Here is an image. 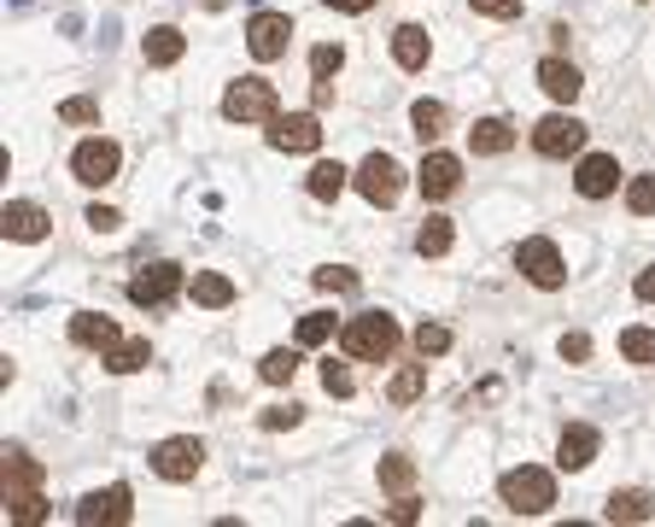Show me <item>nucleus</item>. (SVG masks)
I'll return each mask as SVG.
<instances>
[{
  "label": "nucleus",
  "instance_id": "42",
  "mask_svg": "<svg viewBox=\"0 0 655 527\" xmlns=\"http://www.w3.org/2000/svg\"><path fill=\"white\" fill-rule=\"evenodd\" d=\"M386 521H398V527H409V521H422V504L416 498H398L393 510H386Z\"/></svg>",
  "mask_w": 655,
  "mask_h": 527
},
{
  "label": "nucleus",
  "instance_id": "17",
  "mask_svg": "<svg viewBox=\"0 0 655 527\" xmlns=\"http://www.w3.org/2000/svg\"><path fill=\"white\" fill-rule=\"evenodd\" d=\"M597 445H603V434L591 428V422H573V428H562L557 463H562V469H585V463L597 457Z\"/></svg>",
  "mask_w": 655,
  "mask_h": 527
},
{
  "label": "nucleus",
  "instance_id": "11",
  "mask_svg": "<svg viewBox=\"0 0 655 527\" xmlns=\"http://www.w3.org/2000/svg\"><path fill=\"white\" fill-rule=\"evenodd\" d=\"M532 147H539L544 158H568V153L585 147V124H580V117H568V112H557V117H544V124L532 130Z\"/></svg>",
  "mask_w": 655,
  "mask_h": 527
},
{
  "label": "nucleus",
  "instance_id": "5",
  "mask_svg": "<svg viewBox=\"0 0 655 527\" xmlns=\"http://www.w3.org/2000/svg\"><path fill=\"white\" fill-rule=\"evenodd\" d=\"M516 264H521V276L532 281V288H562V281H568V264H562V252L557 247H550V240H539V235H532V240H521V247H516Z\"/></svg>",
  "mask_w": 655,
  "mask_h": 527
},
{
  "label": "nucleus",
  "instance_id": "45",
  "mask_svg": "<svg viewBox=\"0 0 655 527\" xmlns=\"http://www.w3.org/2000/svg\"><path fill=\"white\" fill-rule=\"evenodd\" d=\"M562 358L585 363V358H591V340H585V334H562Z\"/></svg>",
  "mask_w": 655,
  "mask_h": 527
},
{
  "label": "nucleus",
  "instance_id": "21",
  "mask_svg": "<svg viewBox=\"0 0 655 527\" xmlns=\"http://www.w3.org/2000/svg\"><path fill=\"white\" fill-rule=\"evenodd\" d=\"M649 516H655V498L638 493V486H626V493H614L603 504V521H649Z\"/></svg>",
  "mask_w": 655,
  "mask_h": 527
},
{
  "label": "nucleus",
  "instance_id": "6",
  "mask_svg": "<svg viewBox=\"0 0 655 527\" xmlns=\"http://www.w3.org/2000/svg\"><path fill=\"white\" fill-rule=\"evenodd\" d=\"M270 147L275 153H316L322 147V124H316V112H275L270 117Z\"/></svg>",
  "mask_w": 655,
  "mask_h": 527
},
{
  "label": "nucleus",
  "instance_id": "12",
  "mask_svg": "<svg viewBox=\"0 0 655 527\" xmlns=\"http://www.w3.org/2000/svg\"><path fill=\"white\" fill-rule=\"evenodd\" d=\"M199 463H205V445L199 440H164L158 452H153V469L164 480H194Z\"/></svg>",
  "mask_w": 655,
  "mask_h": 527
},
{
  "label": "nucleus",
  "instance_id": "20",
  "mask_svg": "<svg viewBox=\"0 0 655 527\" xmlns=\"http://www.w3.org/2000/svg\"><path fill=\"white\" fill-rule=\"evenodd\" d=\"M141 53H147V65H176L181 53H188V35L170 30V24H158L147 30V42H141Z\"/></svg>",
  "mask_w": 655,
  "mask_h": 527
},
{
  "label": "nucleus",
  "instance_id": "37",
  "mask_svg": "<svg viewBox=\"0 0 655 527\" xmlns=\"http://www.w3.org/2000/svg\"><path fill=\"white\" fill-rule=\"evenodd\" d=\"M311 281H316L322 293H352V288H357V276H352V270H340V264H322V270H316Z\"/></svg>",
  "mask_w": 655,
  "mask_h": 527
},
{
  "label": "nucleus",
  "instance_id": "35",
  "mask_svg": "<svg viewBox=\"0 0 655 527\" xmlns=\"http://www.w3.org/2000/svg\"><path fill=\"white\" fill-rule=\"evenodd\" d=\"M322 340H334V317H328V311L299 317V347H322Z\"/></svg>",
  "mask_w": 655,
  "mask_h": 527
},
{
  "label": "nucleus",
  "instance_id": "36",
  "mask_svg": "<svg viewBox=\"0 0 655 527\" xmlns=\"http://www.w3.org/2000/svg\"><path fill=\"white\" fill-rule=\"evenodd\" d=\"M416 352H422V358L450 352V329H445V322H422V329H416Z\"/></svg>",
  "mask_w": 655,
  "mask_h": 527
},
{
  "label": "nucleus",
  "instance_id": "33",
  "mask_svg": "<svg viewBox=\"0 0 655 527\" xmlns=\"http://www.w3.org/2000/svg\"><path fill=\"white\" fill-rule=\"evenodd\" d=\"M626 211L632 217H655V176H632L626 182Z\"/></svg>",
  "mask_w": 655,
  "mask_h": 527
},
{
  "label": "nucleus",
  "instance_id": "25",
  "mask_svg": "<svg viewBox=\"0 0 655 527\" xmlns=\"http://www.w3.org/2000/svg\"><path fill=\"white\" fill-rule=\"evenodd\" d=\"M450 240H457L450 217H427L422 229H416V252H422V258H445V252H450Z\"/></svg>",
  "mask_w": 655,
  "mask_h": 527
},
{
  "label": "nucleus",
  "instance_id": "2",
  "mask_svg": "<svg viewBox=\"0 0 655 527\" xmlns=\"http://www.w3.org/2000/svg\"><path fill=\"white\" fill-rule=\"evenodd\" d=\"M498 493L516 516H544L550 504H557V480H550V469H539V463H521V469L503 475Z\"/></svg>",
  "mask_w": 655,
  "mask_h": 527
},
{
  "label": "nucleus",
  "instance_id": "43",
  "mask_svg": "<svg viewBox=\"0 0 655 527\" xmlns=\"http://www.w3.org/2000/svg\"><path fill=\"white\" fill-rule=\"evenodd\" d=\"M475 12H486V18H516L521 0H475Z\"/></svg>",
  "mask_w": 655,
  "mask_h": 527
},
{
  "label": "nucleus",
  "instance_id": "15",
  "mask_svg": "<svg viewBox=\"0 0 655 527\" xmlns=\"http://www.w3.org/2000/svg\"><path fill=\"white\" fill-rule=\"evenodd\" d=\"M48 211L30 206V199H7V211H0V229H7V240H41L48 235Z\"/></svg>",
  "mask_w": 655,
  "mask_h": 527
},
{
  "label": "nucleus",
  "instance_id": "19",
  "mask_svg": "<svg viewBox=\"0 0 655 527\" xmlns=\"http://www.w3.org/2000/svg\"><path fill=\"white\" fill-rule=\"evenodd\" d=\"M468 147H475V153H486V158H498V153H509V147H516V130H509L503 117H480V124L468 130Z\"/></svg>",
  "mask_w": 655,
  "mask_h": 527
},
{
  "label": "nucleus",
  "instance_id": "7",
  "mask_svg": "<svg viewBox=\"0 0 655 527\" xmlns=\"http://www.w3.org/2000/svg\"><path fill=\"white\" fill-rule=\"evenodd\" d=\"M287 42H293V18H287V12H258L252 24H246V48H252L258 65L281 59V53H287Z\"/></svg>",
  "mask_w": 655,
  "mask_h": 527
},
{
  "label": "nucleus",
  "instance_id": "18",
  "mask_svg": "<svg viewBox=\"0 0 655 527\" xmlns=\"http://www.w3.org/2000/svg\"><path fill=\"white\" fill-rule=\"evenodd\" d=\"M539 89H544L550 100H562V106H568V100H580V89H585V76H580V71H573V65H568V59H544V65H539Z\"/></svg>",
  "mask_w": 655,
  "mask_h": 527
},
{
  "label": "nucleus",
  "instance_id": "44",
  "mask_svg": "<svg viewBox=\"0 0 655 527\" xmlns=\"http://www.w3.org/2000/svg\"><path fill=\"white\" fill-rule=\"evenodd\" d=\"M117 223H123V217H117L112 206H94V211H89V229H100V235H112Z\"/></svg>",
  "mask_w": 655,
  "mask_h": 527
},
{
  "label": "nucleus",
  "instance_id": "4",
  "mask_svg": "<svg viewBox=\"0 0 655 527\" xmlns=\"http://www.w3.org/2000/svg\"><path fill=\"white\" fill-rule=\"evenodd\" d=\"M222 117L229 124H270L275 117V89L263 76H240V83L222 94Z\"/></svg>",
  "mask_w": 655,
  "mask_h": 527
},
{
  "label": "nucleus",
  "instance_id": "13",
  "mask_svg": "<svg viewBox=\"0 0 655 527\" xmlns=\"http://www.w3.org/2000/svg\"><path fill=\"white\" fill-rule=\"evenodd\" d=\"M416 188L427 199H450L462 188V158H450V153H427L422 158V170H416Z\"/></svg>",
  "mask_w": 655,
  "mask_h": 527
},
{
  "label": "nucleus",
  "instance_id": "28",
  "mask_svg": "<svg viewBox=\"0 0 655 527\" xmlns=\"http://www.w3.org/2000/svg\"><path fill=\"white\" fill-rule=\"evenodd\" d=\"M147 340H117V347L106 352V370L112 375H135V370H147Z\"/></svg>",
  "mask_w": 655,
  "mask_h": 527
},
{
  "label": "nucleus",
  "instance_id": "38",
  "mask_svg": "<svg viewBox=\"0 0 655 527\" xmlns=\"http://www.w3.org/2000/svg\"><path fill=\"white\" fill-rule=\"evenodd\" d=\"M345 65V53L334 48V42H322V48H311V71H316V83H328V76H334Z\"/></svg>",
  "mask_w": 655,
  "mask_h": 527
},
{
  "label": "nucleus",
  "instance_id": "1",
  "mask_svg": "<svg viewBox=\"0 0 655 527\" xmlns=\"http://www.w3.org/2000/svg\"><path fill=\"white\" fill-rule=\"evenodd\" d=\"M340 347H345V358L381 363V358H393V352H398V322H393V317H381V311L352 317V322L340 329Z\"/></svg>",
  "mask_w": 655,
  "mask_h": 527
},
{
  "label": "nucleus",
  "instance_id": "8",
  "mask_svg": "<svg viewBox=\"0 0 655 527\" xmlns=\"http://www.w3.org/2000/svg\"><path fill=\"white\" fill-rule=\"evenodd\" d=\"M117 165H123V153H117V141H82V147L71 153V170H76V182H89V188H106V182L117 176Z\"/></svg>",
  "mask_w": 655,
  "mask_h": 527
},
{
  "label": "nucleus",
  "instance_id": "29",
  "mask_svg": "<svg viewBox=\"0 0 655 527\" xmlns=\"http://www.w3.org/2000/svg\"><path fill=\"white\" fill-rule=\"evenodd\" d=\"M345 182H352V170L328 158V165H316V170H311V182H304V188H311L316 199H340V194H345Z\"/></svg>",
  "mask_w": 655,
  "mask_h": 527
},
{
  "label": "nucleus",
  "instance_id": "47",
  "mask_svg": "<svg viewBox=\"0 0 655 527\" xmlns=\"http://www.w3.org/2000/svg\"><path fill=\"white\" fill-rule=\"evenodd\" d=\"M638 299H649V306H655V270L638 276Z\"/></svg>",
  "mask_w": 655,
  "mask_h": 527
},
{
  "label": "nucleus",
  "instance_id": "32",
  "mask_svg": "<svg viewBox=\"0 0 655 527\" xmlns=\"http://www.w3.org/2000/svg\"><path fill=\"white\" fill-rule=\"evenodd\" d=\"M258 375L270 381V388H287V381L299 375V352H263V363H258Z\"/></svg>",
  "mask_w": 655,
  "mask_h": 527
},
{
  "label": "nucleus",
  "instance_id": "22",
  "mask_svg": "<svg viewBox=\"0 0 655 527\" xmlns=\"http://www.w3.org/2000/svg\"><path fill=\"white\" fill-rule=\"evenodd\" d=\"M229 299H235V281H229V276H217V270H199V276H194V306L222 311Z\"/></svg>",
  "mask_w": 655,
  "mask_h": 527
},
{
  "label": "nucleus",
  "instance_id": "10",
  "mask_svg": "<svg viewBox=\"0 0 655 527\" xmlns=\"http://www.w3.org/2000/svg\"><path fill=\"white\" fill-rule=\"evenodd\" d=\"M76 521L82 527H123V521H135V504H129V486H106V493H89L76 504Z\"/></svg>",
  "mask_w": 655,
  "mask_h": 527
},
{
  "label": "nucleus",
  "instance_id": "24",
  "mask_svg": "<svg viewBox=\"0 0 655 527\" xmlns=\"http://www.w3.org/2000/svg\"><path fill=\"white\" fill-rule=\"evenodd\" d=\"M393 59L404 71H422L427 65V30L422 24H404L398 35H393Z\"/></svg>",
  "mask_w": 655,
  "mask_h": 527
},
{
  "label": "nucleus",
  "instance_id": "14",
  "mask_svg": "<svg viewBox=\"0 0 655 527\" xmlns=\"http://www.w3.org/2000/svg\"><path fill=\"white\" fill-rule=\"evenodd\" d=\"M573 188H580L585 199H609L614 188H621V165H614V153L580 158V176H573Z\"/></svg>",
  "mask_w": 655,
  "mask_h": 527
},
{
  "label": "nucleus",
  "instance_id": "46",
  "mask_svg": "<svg viewBox=\"0 0 655 527\" xmlns=\"http://www.w3.org/2000/svg\"><path fill=\"white\" fill-rule=\"evenodd\" d=\"M328 7H334V12H352V18H357V12H368V7H375V0H328Z\"/></svg>",
  "mask_w": 655,
  "mask_h": 527
},
{
  "label": "nucleus",
  "instance_id": "30",
  "mask_svg": "<svg viewBox=\"0 0 655 527\" xmlns=\"http://www.w3.org/2000/svg\"><path fill=\"white\" fill-rule=\"evenodd\" d=\"M409 124H416L422 141H439L445 135V106L439 100H416V106H409Z\"/></svg>",
  "mask_w": 655,
  "mask_h": 527
},
{
  "label": "nucleus",
  "instance_id": "31",
  "mask_svg": "<svg viewBox=\"0 0 655 527\" xmlns=\"http://www.w3.org/2000/svg\"><path fill=\"white\" fill-rule=\"evenodd\" d=\"M381 486H386V493H409V486H416V463H409V457H381Z\"/></svg>",
  "mask_w": 655,
  "mask_h": 527
},
{
  "label": "nucleus",
  "instance_id": "3",
  "mask_svg": "<svg viewBox=\"0 0 655 527\" xmlns=\"http://www.w3.org/2000/svg\"><path fill=\"white\" fill-rule=\"evenodd\" d=\"M352 182H357V194L368 199V206H398V194H404V165H398L393 153H368Z\"/></svg>",
  "mask_w": 655,
  "mask_h": 527
},
{
  "label": "nucleus",
  "instance_id": "34",
  "mask_svg": "<svg viewBox=\"0 0 655 527\" xmlns=\"http://www.w3.org/2000/svg\"><path fill=\"white\" fill-rule=\"evenodd\" d=\"M621 358L626 363H655V329H626L621 334Z\"/></svg>",
  "mask_w": 655,
  "mask_h": 527
},
{
  "label": "nucleus",
  "instance_id": "26",
  "mask_svg": "<svg viewBox=\"0 0 655 527\" xmlns=\"http://www.w3.org/2000/svg\"><path fill=\"white\" fill-rule=\"evenodd\" d=\"M422 393H427V370H422V363H404V370L386 381V399H393V404H416Z\"/></svg>",
  "mask_w": 655,
  "mask_h": 527
},
{
  "label": "nucleus",
  "instance_id": "23",
  "mask_svg": "<svg viewBox=\"0 0 655 527\" xmlns=\"http://www.w3.org/2000/svg\"><path fill=\"white\" fill-rule=\"evenodd\" d=\"M7 521H18V527L48 521V498H41V486H24V493H7Z\"/></svg>",
  "mask_w": 655,
  "mask_h": 527
},
{
  "label": "nucleus",
  "instance_id": "27",
  "mask_svg": "<svg viewBox=\"0 0 655 527\" xmlns=\"http://www.w3.org/2000/svg\"><path fill=\"white\" fill-rule=\"evenodd\" d=\"M0 475H7V493H24V486H41V463H35V457H24V452L12 445L7 463H0Z\"/></svg>",
  "mask_w": 655,
  "mask_h": 527
},
{
  "label": "nucleus",
  "instance_id": "16",
  "mask_svg": "<svg viewBox=\"0 0 655 527\" xmlns=\"http://www.w3.org/2000/svg\"><path fill=\"white\" fill-rule=\"evenodd\" d=\"M71 340H76V347H89V352H112L117 347V322L112 317H100V311H76L71 317Z\"/></svg>",
  "mask_w": 655,
  "mask_h": 527
},
{
  "label": "nucleus",
  "instance_id": "41",
  "mask_svg": "<svg viewBox=\"0 0 655 527\" xmlns=\"http://www.w3.org/2000/svg\"><path fill=\"white\" fill-rule=\"evenodd\" d=\"M258 422H263L270 434H281V428H299V404H275V411H263Z\"/></svg>",
  "mask_w": 655,
  "mask_h": 527
},
{
  "label": "nucleus",
  "instance_id": "39",
  "mask_svg": "<svg viewBox=\"0 0 655 527\" xmlns=\"http://www.w3.org/2000/svg\"><path fill=\"white\" fill-rule=\"evenodd\" d=\"M59 117H65V124H100V106L89 94H71L65 106H59Z\"/></svg>",
  "mask_w": 655,
  "mask_h": 527
},
{
  "label": "nucleus",
  "instance_id": "40",
  "mask_svg": "<svg viewBox=\"0 0 655 527\" xmlns=\"http://www.w3.org/2000/svg\"><path fill=\"white\" fill-rule=\"evenodd\" d=\"M322 388L334 393V399H352L357 381H352V370H345V363H322Z\"/></svg>",
  "mask_w": 655,
  "mask_h": 527
},
{
  "label": "nucleus",
  "instance_id": "9",
  "mask_svg": "<svg viewBox=\"0 0 655 527\" xmlns=\"http://www.w3.org/2000/svg\"><path fill=\"white\" fill-rule=\"evenodd\" d=\"M176 293H181V264H147V270L129 281V299H135V306H147V311L170 306Z\"/></svg>",
  "mask_w": 655,
  "mask_h": 527
}]
</instances>
